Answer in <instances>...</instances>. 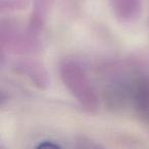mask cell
I'll return each mask as SVG.
<instances>
[{"label":"cell","instance_id":"1","mask_svg":"<svg viewBox=\"0 0 149 149\" xmlns=\"http://www.w3.org/2000/svg\"><path fill=\"white\" fill-rule=\"evenodd\" d=\"M63 85L84 110L94 112L99 107V98L84 68L76 60L63 59L59 64Z\"/></svg>","mask_w":149,"mask_h":149},{"label":"cell","instance_id":"2","mask_svg":"<svg viewBox=\"0 0 149 149\" xmlns=\"http://www.w3.org/2000/svg\"><path fill=\"white\" fill-rule=\"evenodd\" d=\"M39 34L30 28L15 22L2 21L0 28L1 53L34 54L41 48Z\"/></svg>","mask_w":149,"mask_h":149},{"label":"cell","instance_id":"3","mask_svg":"<svg viewBox=\"0 0 149 149\" xmlns=\"http://www.w3.org/2000/svg\"><path fill=\"white\" fill-rule=\"evenodd\" d=\"M13 70L17 74L28 78L36 87L45 90L50 85L49 74L45 66L33 58H21L13 63Z\"/></svg>","mask_w":149,"mask_h":149},{"label":"cell","instance_id":"4","mask_svg":"<svg viewBox=\"0 0 149 149\" xmlns=\"http://www.w3.org/2000/svg\"><path fill=\"white\" fill-rule=\"evenodd\" d=\"M118 21L124 24L135 22L142 9L141 0H107Z\"/></svg>","mask_w":149,"mask_h":149},{"label":"cell","instance_id":"5","mask_svg":"<svg viewBox=\"0 0 149 149\" xmlns=\"http://www.w3.org/2000/svg\"><path fill=\"white\" fill-rule=\"evenodd\" d=\"M53 3L54 0H33V9L29 21L31 29L37 33L42 31L44 26L46 25Z\"/></svg>","mask_w":149,"mask_h":149},{"label":"cell","instance_id":"6","mask_svg":"<svg viewBox=\"0 0 149 149\" xmlns=\"http://www.w3.org/2000/svg\"><path fill=\"white\" fill-rule=\"evenodd\" d=\"M30 0H1L0 10L1 13H13L26 9L29 5Z\"/></svg>","mask_w":149,"mask_h":149},{"label":"cell","instance_id":"7","mask_svg":"<svg viewBox=\"0 0 149 149\" xmlns=\"http://www.w3.org/2000/svg\"><path fill=\"white\" fill-rule=\"evenodd\" d=\"M137 118H138V120H140L141 124H142L149 132V109L137 114Z\"/></svg>","mask_w":149,"mask_h":149},{"label":"cell","instance_id":"8","mask_svg":"<svg viewBox=\"0 0 149 149\" xmlns=\"http://www.w3.org/2000/svg\"><path fill=\"white\" fill-rule=\"evenodd\" d=\"M78 147H80V148H97V147H99V145L98 144H95V143L93 142V141L89 140V139H84V138H81L79 141H78Z\"/></svg>","mask_w":149,"mask_h":149},{"label":"cell","instance_id":"9","mask_svg":"<svg viewBox=\"0 0 149 149\" xmlns=\"http://www.w3.org/2000/svg\"><path fill=\"white\" fill-rule=\"evenodd\" d=\"M37 148H44V147H51V148H60L61 145L54 142L52 140H43L37 145Z\"/></svg>","mask_w":149,"mask_h":149}]
</instances>
